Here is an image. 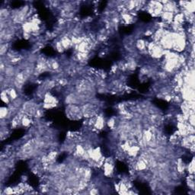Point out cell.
<instances>
[{"mask_svg": "<svg viewBox=\"0 0 195 195\" xmlns=\"http://www.w3.org/2000/svg\"><path fill=\"white\" fill-rule=\"evenodd\" d=\"M9 114V107H2L0 108V117L1 119H7Z\"/></svg>", "mask_w": 195, "mask_h": 195, "instance_id": "cell-2", "label": "cell"}, {"mask_svg": "<svg viewBox=\"0 0 195 195\" xmlns=\"http://www.w3.org/2000/svg\"><path fill=\"white\" fill-rule=\"evenodd\" d=\"M10 43H2L0 46V54L1 57H5L9 51Z\"/></svg>", "mask_w": 195, "mask_h": 195, "instance_id": "cell-1", "label": "cell"}]
</instances>
